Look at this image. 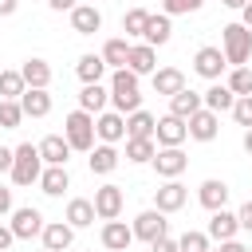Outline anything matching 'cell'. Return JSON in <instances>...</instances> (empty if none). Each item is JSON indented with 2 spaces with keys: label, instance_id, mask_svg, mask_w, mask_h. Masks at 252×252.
I'll use <instances>...</instances> for the list:
<instances>
[{
  "label": "cell",
  "instance_id": "54",
  "mask_svg": "<svg viewBox=\"0 0 252 252\" xmlns=\"http://www.w3.org/2000/svg\"><path fill=\"white\" fill-rule=\"evenodd\" d=\"M39 252H51V248H39Z\"/></svg>",
  "mask_w": 252,
  "mask_h": 252
},
{
  "label": "cell",
  "instance_id": "7",
  "mask_svg": "<svg viewBox=\"0 0 252 252\" xmlns=\"http://www.w3.org/2000/svg\"><path fill=\"white\" fill-rule=\"evenodd\" d=\"M154 169H158V177H181L185 173V165H189V158H185V150L181 146H158V154H154V161H150Z\"/></svg>",
  "mask_w": 252,
  "mask_h": 252
},
{
  "label": "cell",
  "instance_id": "36",
  "mask_svg": "<svg viewBox=\"0 0 252 252\" xmlns=\"http://www.w3.org/2000/svg\"><path fill=\"white\" fill-rule=\"evenodd\" d=\"M224 83H228V91H232L236 98H240V94H252V67H248V63H244V67H232Z\"/></svg>",
  "mask_w": 252,
  "mask_h": 252
},
{
  "label": "cell",
  "instance_id": "27",
  "mask_svg": "<svg viewBox=\"0 0 252 252\" xmlns=\"http://www.w3.org/2000/svg\"><path fill=\"white\" fill-rule=\"evenodd\" d=\"M106 102H110V87H102V83H83V91H79V106H83V110L102 114Z\"/></svg>",
  "mask_w": 252,
  "mask_h": 252
},
{
  "label": "cell",
  "instance_id": "4",
  "mask_svg": "<svg viewBox=\"0 0 252 252\" xmlns=\"http://www.w3.org/2000/svg\"><path fill=\"white\" fill-rule=\"evenodd\" d=\"M39 173H43L39 146L20 142V146H16V161H12V181H16V185H39Z\"/></svg>",
  "mask_w": 252,
  "mask_h": 252
},
{
  "label": "cell",
  "instance_id": "47",
  "mask_svg": "<svg viewBox=\"0 0 252 252\" xmlns=\"http://www.w3.org/2000/svg\"><path fill=\"white\" fill-rule=\"evenodd\" d=\"M75 4H79V0H47V8H51V12H71Z\"/></svg>",
  "mask_w": 252,
  "mask_h": 252
},
{
  "label": "cell",
  "instance_id": "22",
  "mask_svg": "<svg viewBox=\"0 0 252 252\" xmlns=\"http://www.w3.org/2000/svg\"><path fill=\"white\" fill-rule=\"evenodd\" d=\"M150 83H154V94H177L181 87H185V71L181 67H158L154 75H150Z\"/></svg>",
  "mask_w": 252,
  "mask_h": 252
},
{
  "label": "cell",
  "instance_id": "12",
  "mask_svg": "<svg viewBox=\"0 0 252 252\" xmlns=\"http://www.w3.org/2000/svg\"><path fill=\"white\" fill-rule=\"evenodd\" d=\"M205 232H209V240L224 244V240H236V232H240V220H236V213H228V209H217V213H209V224H205Z\"/></svg>",
  "mask_w": 252,
  "mask_h": 252
},
{
  "label": "cell",
  "instance_id": "35",
  "mask_svg": "<svg viewBox=\"0 0 252 252\" xmlns=\"http://www.w3.org/2000/svg\"><path fill=\"white\" fill-rule=\"evenodd\" d=\"M24 118H28V114H24L20 98H0V130H20Z\"/></svg>",
  "mask_w": 252,
  "mask_h": 252
},
{
  "label": "cell",
  "instance_id": "43",
  "mask_svg": "<svg viewBox=\"0 0 252 252\" xmlns=\"http://www.w3.org/2000/svg\"><path fill=\"white\" fill-rule=\"evenodd\" d=\"M236 220H240V228H244V232H252V201H244V205L236 209Z\"/></svg>",
  "mask_w": 252,
  "mask_h": 252
},
{
  "label": "cell",
  "instance_id": "44",
  "mask_svg": "<svg viewBox=\"0 0 252 252\" xmlns=\"http://www.w3.org/2000/svg\"><path fill=\"white\" fill-rule=\"evenodd\" d=\"M12 161H16V150L0 146V173H12Z\"/></svg>",
  "mask_w": 252,
  "mask_h": 252
},
{
  "label": "cell",
  "instance_id": "29",
  "mask_svg": "<svg viewBox=\"0 0 252 252\" xmlns=\"http://www.w3.org/2000/svg\"><path fill=\"white\" fill-rule=\"evenodd\" d=\"M173 16H158V12H150V24H146V43H154V47H161V43H169V35H173V24H169Z\"/></svg>",
  "mask_w": 252,
  "mask_h": 252
},
{
  "label": "cell",
  "instance_id": "21",
  "mask_svg": "<svg viewBox=\"0 0 252 252\" xmlns=\"http://www.w3.org/2000/svg\"><path fill=\"white\" fill-rule=\"evenodd\" d=\"M87 165H91V173L106 177V173H114V169H118V150H114L110 142H94V150L87 154Z\"/></svg>",
  "mask_w": 252,
  "mask_h": 252
},
{
  "label": "cell",
  "instance_id": "41",
  "mask_svg": "<svg viewBox=\"0 0 252 252\" xmlns=\"http://www.w3.org/2000/svg\"><path fill=\"white\" fill-rule=\"evenodd\" d=\"M205 0H161V12L165 16H189V12H201Z\"/></svg>",
  "mask_w": 252,
  "mask_h": 252
},
{
  "label": "cell",
  "instance_id": "1",
  "mask_svg": "<svg viewBox=\"0 0 252 252\" xmlns=\"http://www.w3.org/2000/svg\"><path fill=\"white\" fill-rule=\"evenodd\" d=\"M138 79H142V75H134L130 67H118V71L110 75V102H114L118 114H134V110H142Z\"/></svg>",
  "mask_w": 252,
  "mask_h": 252
},
{
  "label": "cell",
  "instance_id": "37",
  "mask_svg": "<svg viewBox=\"0 0 252 252\" xmlns=\"http://www.w3.org/2000/svg\"><path fill=\"white\" fill-rule=\"evenodd\" d=\"M146 24H150V12H146V8H130V12L122 16V32H126V39H130V35H146Z\"/></svg>",
  "mask_w": 252,
  "mask_h": 252
},
{
  "label": "cell",
  "instance_id": "30",
  "mask_svg": "<svg viewBox=\"0 0 252 252\" xmlns=\"http://www.w3.org/2000/svg\"><path fill=\"white\" fill-rule=\"evenodd\" d=\"M75 75H79L83 83H102V75H106V59L94 55V51H87V55H79V63H75Z\"/></svg>",
  "mask_w": 252,
  "mask_h": 252
},
{
  "label": "cell",
  "instance_id": "2",
  "mask_svg": "<svg viewBox=\"0 0 252 252\" xmlns=\"http://www.w3.org/2000/svg\"><path fill=\"white\" fill-rule=\"evenodd\" d=\"M63 138L71 142V150H79V154H91L94 150V142H98V134H94V114L91 110H71L67 118H63Z\"/></svg>",
  "mask_w": 252,
  "mask_h": 252
},
{
  "label": "cell",
  "instance_id": "38",
  "mask_svg": "<svg viewBox=\"0 0 252 252\" xmlns=\"http://www.w3.org/2000/svg\"><path fill=\"white\" fill-rule=\"evenodd\" d=\"M24 91H28V83L20 71H0V98H20Z\"/></svg>",
  "mask_w": 252,
  "mask_h": 252
},
{
  "label": "cell",
  "instance_id": "14",
  "mask_svg": "<svg viewBox=\"0 0 252 252\" xmlns=\"http://www.w3.org/2000/svg\"><path fill=\"white\" fill-rule=\"evenodd\" d=\"M217 134H220V114L209 110V106H201V110L189 118V138H193V142H213Z\"/></svg>",
  "mask_w": 252,
  "mask_h": 252
},
{
  "label": "cell",
  "instance_id": "17",
  "mask_svg": "<svg viewBox=\"0 0 252 252\" xmlns=\"http://www.w3.org/2000/svg\"><path fill=\"white\" fill-rule=\"evenodd\" d=\"M71 28H75V35H94V32H102V12L94 4H75L71 8Z\"/></svg>",
  "mask_w": 252,
  "mask_h": 252
},
{
  "label": "cell",
  "instance_id": "18",
  "mask_svg": "<svg viewBox=\"0 0 252 252\" xmlns=\"http://www.w3.org/2000/svg\"><path fill=\"white\" fill-rule=\"evenodd\" d=\"M126 67L134 71V75H154L158 71V47L154 43H130V59H126Z\"/></svg>",
  "mask_w": 252,
  "mask_h": 252
},
{
  "label": "cell",
  "instance_id": "25",
  "mask_svg": "<svg viewBox=\"0 0 252 252\" xmlns=\"http://www.w3.org/2000/svg\"><path fill=\"white\" fill-rule=\"evenodd\" d=\"M63 189H71V173H67V165H43V173H39V193H47V197H63Z\"/></svg>",
  "mask_w": 252,
  "mask_h": 252
},
{
  "label": "cell",
  "instance_id": "24",
  "mask_svg": "<svg viewBox=\"0 0 252 252\" xmlns=\"http://www.w3.org/2000/svg\"><path fill=\"white\" fill-rule=\"evenodd\" d=\"M39 158H43V165H67L71 142H67L63 134H47V138L39 142Z\"/></svg>",
  "mask_w": 252,
  "mask_h": 252
},
{
  "label": "cell",
  "instance_id": "26",
  "mask_svg": "<svg viewBox=\"0 0 252 252\" xmlns=\"http://www.w3.org/2000/svg\"><path fill=\"white\" fill-rule=\"evenodd\" d=\"M94 201H87V197H71L67 201V213H63V220L71 224V228H91L94 224Z\"/></svg>",
  "mask_w": 252,
  "mask_h": 252
},
{
  "label": "cell",
  "instance_id": "16",
  "mask_svg": "<svg viewBox=\"0 0 252 252\" xmlns=\"http://www.w3.org/2000/svg\"><path fill=\"white\" fill-rule=\"evenodd\" d=\"M228 185L220 181V177H205L201 185H197V201H201V209H209V213H217V209H224L228 205Z\"/></svg>",
  "mask_w": 252,
  "mask_h": 252
},
{
  "label": "cell",
  "instance_id": "31",
  "mask_svg": "<svg viewBox=\"0 0 252 252\" xmlns=\"http://www.w3.org/2000/svg\"><path fill=\"white\" fill-rule=\"evenodd\" d=\"M201 98H205V106H209V110H217V114L232 110V102H236V94H232V91H228V83H220V79H217L209 91H201Z\"/></svg>",
  "mask_w": 252,
  "mask_h": 252
},
{
  "label": "cell",
  "instance_id": "46",
  "mask_svg": "<svg viewBox=\"0 0 252 252\" xmlns=\"http://www.w3.org/2000/svg\"><path fill=\"white\" fill-rule=\"evenodd\" d=\"M12 240H16L12 224H0V252H8V248H12Z\"/></svg>",
  "mask_w": 252,
  "mask_h": 252
},
{
  "label": "cell",
  "instance_id": "42",
  "mask_svg": "<svg viewBox=\"0 0 252 252\" xmlns=\"http://www.w3.org/2000/svg\"><path fill=\"white\" fill-rule=\"evenodd\" d=\"M150 252H181V244H177V240L165 232V236H158V240L150 244Z\"/></svg>",
  "mask_w": 252,
  "mask_h": 252
},
{
  "label": "cell",
  "instance_id": "32",
  "mask_svg": "<svg viewBox=\"0 0 252 252\" xmlns=\"http://www.w3.org/2000/svg\"><path fill=\"white\" fill-rule=\"evenodd\" d=\"M102 59H106V67H126V59H130V39L126 35H114V39H106L102 43V51H98Z\"/></svg>",
  "mask_w": 252,
  "mask_h": 252
},
{
  "label": "cell",
  "instance_id": "8",
  "mask_svg": "<svg viewBox=\"0 0 252 252\" xmlns=\"http://www.w3.org/2000/svg\"><path fill=\"white\" fill-rule=\"evenodd\" d=\"M185 201H189V189H185L177 177H169V181H161V185L154 189V209H161L165 217L177 213V209H185Z\"/></svg>",
  "mask_w": 252,
  "mask_h": 252
},
{
  "label": "cell",
  "instance_id": "15",
  "mask_svg": "<svg viewBox=\"0 0 252 252\" xmlns=\"http://www.w3.org/2000/svg\"><path fill=\"white\" fill-rule=\"evenodd\" d=\"M185 138H189V122L185 118H177V114L158 118V130H154V142L158 146H181Z\"/></svg>",
  "mask_w": 252,
  "mask_h": 252
},
{
  "label": "cell",
  "instance_id": "55",
  "mask_svg": "<svg viewBox=\"0 0 252 252\" xmlns=\"http://www.w3.org/2000/svg\"><path fill=\"white\" fill-rule=\"evenodd\" d=\"M248 252H252V244H248Z\"/></svg>",
  "mask_w": 252,
  "mask_h": 252
},
{
  "label": "cell",
  "instance_id": "34",
  "mask_svg": "<svg viewBox=\"0 0 252 252\" xmlns=\"http://www.w3.org/2000/svg\"><path fill=\"white\" fill-rule=\"evenodd\" d=\"M154 154H158V142H154V138H126V161H134V165H150Z\"/></svg>",
  "mask_w": 252,
  "mask_h": 252
},
{
  "label": "cell",
  "instance_id": "51",
  "mask_svg": "<svg viewBox=\"0 0 252 252\" xmlns=\"http://www.w3.org/2000/svg\"><path fill=\"white\" fill-rule=\"evenodd\" d=\"M220 4H224V8H232V12H240V8L248 4V0H220Z\"/></svg>",
  "mask_w": 252,
  "mask_h": 252
},
{
  "label": "cell",
  "instance_id": "39",
  "mask_svg": "<svg viewBox=\"0 0 252 252\" xmlns=\"http://www.w3.org/2000/svg\"><path fill=\"white\" fill-rule=\"evenodd\" d=\"M177 244H181V252H209L213 248V240H209V232H181L177 236Z\"/></svg>",
  "mask_w": 252,
  "mask_h": 252
},
{
  "label": "cell",
  "instance_id": "9",
  "mask_svg": "<svg viewBox=\"0 0 252 252\" xmlns=\"http://www.w3.org/2000/svg\"><path fill=\"white\" fill-rule=\"evenodd\" d=\"M122 205H126L122 185L106 181V185L94 189V213H98V220H114V217H122Z\"/></svg>",
  "mask_w": 252,
  "mask_h": 252
},
{
  "label": "cell",
  "instance_id": "6",
  "mask_svg": "<svg viewBox=\"0 0 252 252\" xmlns=\"http://www.w3.org/2000/svg\"><path fill=\"white\" fill-rule=\"evenodd\" d=\"M193 71H197L201 79L217 83V79L228 71V59H224L220 47H197V55H193Z\"/></svg>",
  "mask_w": 252,
  "mask_h": 252
},
{
  "label": "cell",
  "instance_id": "45",
  "mask_svg": "<svg viewBox=\"0 0 252 252\" xmlns=\"http://www.w3.org/2000/svg\"><path fill=\"white\" fill-rule=\"evenodd\" d=\"M12 209H16V205H12V189H8V185H0V217H8Z\"/></svg>",
  "mask_w": 252,
  "mask_h": 252
},
{
  "label": "cell",
  "instance_id": "49",
  "mask_svg": "<svg viewBox=\"0 0 252 252\" xmlns=\"http://www.w3.org/2000/svg\"><path fill=\"white\" fill-rule=\"evenodd\" d=\"M16 8H20V0H0V16H16Z\"/></svg>",
  "mask_w": 252,
  "mask_h": 252
},
{
  "label": "cell",
  "instance_id": "20",
  "mask_svg": "<svg viewBox=\"0 0 252 252\" xmlns=\"http://www.w3.org/2000/svg\"><path fill=\"white\" fill-rule=\"evenodd\" d=\"M205 106V98H201V91H193V87H181L177 94H169V114H177V118H193L197 110Z\"/></svg>",
  "mask_w": 252,
  "mask_h": 252
},
{
  "label": "cell",
  "instance_id": "10",
  "mask_svg": "<svg viewBox=\"0 0 252 252\" xmlns=\"http://www.w3.org/2000/svg\"><path fill=\"white\" fill-rule=\"evenodd\" d=\"M12 232H16V240H32V236H39L43 232V213L39 209H32V205H20V209H12Z\"/></svg>",
  "mask_w": 252,
  "mask_h": 252
},
{
  "label": "cell",
  "instance_id": "19",
  "mask_svg": "<svg viewBox=\"0 0 252 252\" xmlns=\"http://www.w3.org/2000/svg\"><path fill=\"white\" fill-rule=\"evenodd\" d=\"M39 236H43V248H51V252H67L75 244V228L67 220H47Z\"/></svg>",
  "mask_w": 252,
  "mask_h": 252
},
{
  "label": "cell",
  "instance_id": "48",
  "mask_svg": "<svg viewBox=\"0 0 252 252\" xmlns=\"http://www.w3.org/2000/svg\"><path fill=\"white\" fill-rule=\"evenodd\" d=\"M220 252H248V244H240V240H224Z\"/></svg>",
  "mask_w": 252,
  "mask_h": 252
},
{
  "label": "cell",
  "instance_id": "11",
  "mask_svg": "<svg viewBox=\"0 0 252 252\" xmlns=\"http://www.w3.org/2000/svg\"><path fill=\"white\" fill-rule=\"evenodd\" d=\"M98 240H102V248L106 252H130V244H134V224H126V220H102V232H98Z\"/></svg>",
  "mask_w": 252,
  "mask_h": 252
},
{
  "label": "cell",
  "instance_id": "33",
  "mask_svg": "<svg viewBox=\"0 0 252 252\" xmlns=\"http://www.w3.org/2000/svg\"><path fill=\"white\" fill-rule=\"evenodd\" d=\"M154 130H158V118H154L150 110L126 114V138H154Z\"/></svg>",
  "mask_w": 252,
  "mask_h": 252
},
{
  "label": "cell",
  "instance_id": "50",
  "mask_svg": "<svg viewBox=\"0 0 252 252\" xmlns=\"http://www.w3.org/2000/svg\"><path fill=\"white\" fill-rule=\"evenodd\" d=\"M240 24H244V28H252V0L240 8Z\"/></svg>",
  "mask_w": 252,
  "mask_h": 252
},
{
  "label": "cell",
  "instance_id": "40",
  "mask_svg": "<svg viewBox=\"0 0 252 252\" xmlns=\"http://www.w3.org/2000/svg\"><path fill=\"white\" fill-rule=\"evenodd\" d=\"M228 114L236 118V126H244V130H248V126H252V94H240V98L232 102V110H228Z\"/></svg>",
  "mask_w": 252,
  "mask_h": 252
},
{
  "label": "cell",
  "instance_id": "53",
  "mask_svg": "<svg viewBox=\"0 0 252 252\" xmlns=\"http://www.w3.org/2000/svg\"><path fill=\"white\" fill-rule=\"evenodd\" d=\"M209 252H220V248H209Z\"/></svg>",
  "mask_w": 252,
  "mask_h": 252
},
{
  "label": "cell",
  "instance_id": "3",
  "mask_svg": "<svg viewBox=\"0 0 252 252\" xmlns=\"http://www.w3.org/2000/svg\"><path fill=\"white\" fill-rule=\"evenodd\" d=\"M220 51L228 59V67H244L252 59V28L244 24H224L220 28Z\"/></svg>",
  "mask_w": 252,
  "mask_h": 252
},
{
  "label": "cell",
  "instance_id": "13",
  "mask_svg": "<svg viewBox=\"0 0 252 252\" xmlns=\"http://www.w3.org/2000/svg\"><path fill=\"white\" fill-rule=\"evenodd\" d=\"M94 134H98V142H122L126 138V114H118V110H102V114H94Z\"/></svg>",
  "mask_w": 252,
  "mask_h": 252
},
{
  "label": "cell",
  "instance_id": "5",
  "mask_svg": "<svg viewBox=\"0 0 252 252\" xmlns=\"http://www.w3.org/2000/svg\"><path fill=\"white\" fill-rule=\"evenodd\" d=\"M169 232V220H165V213L161 209H142L138 217H134V240H146V244H154L158 236H165Z\"/></svg>",
  "mask_w": 252,
  "mask_h": 252
},
{
  "label": "cell",
  "instance_id": "23",
  "mask_svg": "<svg viewBox=\"0 0 252 252\" xmlns=\"http://www.w3.org/2000/svg\"><path fill=\"white\" fill-rule=\"evenodd\" d=\"M20 106H24L28 118H47V114H51V94H47V87H28V91L20 94Z\"/></svg>",
  "mask_w": 252,
  "mask_h": 252
},
{
  "label": "cell",
  "instance_id": "52",
  "mask_svg": "<svg viewBox=\"0 0 252 252\" xmlns=\"http://www.w3.org/2000/svg\"><path fill=\"white\" fill-rule=\"evenodd\" d=\"M244 154H252V126L244 130Z\"/></svg>",
  "mask_w": 252,
  "mask_h": 252
},
{
  "label": "cell",
  "instance_id": "28",
  "mask_svg": "<svg viewBox=\"0 0 252 252\" xmlns=\"http://www.w3.org/2000/svg\"><path fill=\"white\" fill-rule=\"evenodd\" d=\"M20 75H24V83H28V87H51V63H47V59H39V55L24 59Z\"/></svg>",
  "mask_w": 252,
  "mask_h": 252
}]
</instances>
